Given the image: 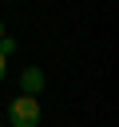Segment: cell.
<instances>
[{
	"label": "cell",
	"instance_id": "obj_4",
	"mask_svg": "<svg viewBox=\"0 0 119 127\" xmlns=\"http://www.w3.org/2000/svg\"><path fill=\"white\" fill-rule=\"evenodd\" d=\"M0 36H4V20H0Z\"/></svg>",
	"mask_w": 119,
	"mask_h": 127
},
{
	"label": "cell",
	"instance_id": "obj_2",
	"mask_svg": "<svg viewBox=\"0 0 119 127\" xmlns=\"http://www.w3.org/2000/svg\"><path fill=\"white\" fill-rule=\"evenodd\" d=\"M20 91L24 95H40L44 91V67H24L20 71Z\"/></svg>",
	"mask_w": 119,
	"mask_h": 127
},
{
	"label": "cell",
	"instance_id": "obj_1",
	"mask_svg": "<svg viewBox=\"0 0 119 127\" xmlns=\"http://www.w3.org/2000/svg\"><path fill=\"white\" fill-rule=\"evenodd\" d=\"M40 119H44V111H40V99L36 95H24L20 91V99L8 103V123L12 127H40Z\"/></svg>",
	"mask_w": 119,
	"mask_h": 127
},
{
	"label": "cell",
	"instance_id": "obj_3",
	"mask_svg": "<svg viewBox=\"0 0 119 127\" xmlns=\"http://www.w3.org/2000/svg\"><path fill=\"white\" fill-rule=\"evenodd\" d=\"M0 79H4V56H0Z\"/></svg>",
	"mask_w": 119,
	"mask_h": 127
}]
</instances>
